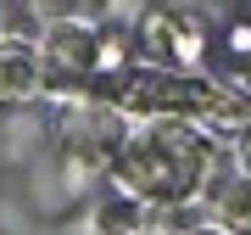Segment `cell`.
Segmentation results:
<instances>
[{"label":"cell","mask_w":251,"mask_h":235,"mask_svg":"<svg viewBox=\"0 0 251 235\" xmlns=\"http://www.w3.org/2000/svg\"><path fill=\"white\" fill-rule=\"evenodd\" d=\"M218 151L190 118H145L106 151V179L145 207H184L212 185Z\"/></svg>","instance_id":"cell-1"},{"label":"cell","mask_w":251,"mask_h":235,"mask_svg":"<svg viewBox=\"0 0 251 235\" xmlns=\"http://www.w3.org/2000/svg\"><path fill=\"white\" fill-rule=\"evenodd\" d=\"M134 56H145L151 67H173V73H196L206 56L201 28L179 17V11H145L134 28Z\"/></svg>","instance_id":"cell-2"},{"label":"cell","mask_w":251,"mask_h":235,"mask_svg":"<svg viewBox=\"0 0 251 235\" xmlns=\"http://www.w3.org/2000/svg\"><path fill=\"white\" fill-rule=\"evenodd\" d=\"M39 67L50 84H78V90L100 79V23H56L39 45Z\"/></svg>","instance_id":"cell-3"},{"label":"cell","mask_w":251,"mask_h":235,"mask_svg":"<svg viewBox=\"0 0 251 235\" xmlns=\"http://www.w3.org/2000/svg\"><path fill=\"white\" fill-rule=\"evenodd\" d=\"M151 207H145L140 196H128V190H100L90 202V218H84V235H140Z\"/></svg>","instance_id":"cell-4"},{"label":"cell","mask_w":251,"mask_h":235,"mask_svg":"<svg viewBox=\"0 0 251 235\" xmlns=\"http://www.w3.org/2000/svg\"><path fill=\"white\" fill-rule=\"evenodd\" d=\"M39 79H45L39 51H28V45H0V101H6V107L34 101V95H39Z\"/></svg>","instance_id":"cell-5"},{"label":"cell","mask_w":251,"mask_h":235,"mask_svg":"<svg viewBox=\"0 0 251 235\" xmlns=\"http://www.w3.org/2000/svg\"><path fill=\"white\" fill-rule=\"evenodd\" d=\"M212 224L229 230V235H251V174H240V179H229L224 190H218Z\"/></svg>","instance_id":"cell-6"},{"label":"cell","mask_w":251,"mask_h":235,"mask_svg":"<svg viewBox=\"0 0 251 235\" xmlns=\"http://www.w3.org/2000/svg\"><path fill=\"white\" fill-rule=\"evenodd\" d=\"M184 235H229V230H218V224H206V230H184Z\"/></svg>","instance_id":"cell-7"},{"label":"cell","mask_w":251,"mask_h":235,"mask_svg":"<svg viewBox=\"0 0 251 235\" xmlns=\"http://www.w3.org/2000/svg\"><path fill=\"white\" fill-rule=\"evenodd\" d=\"M140 235H156V230H140Z\"/></svg>","instance_id":"cell-8"}]
</instances>
